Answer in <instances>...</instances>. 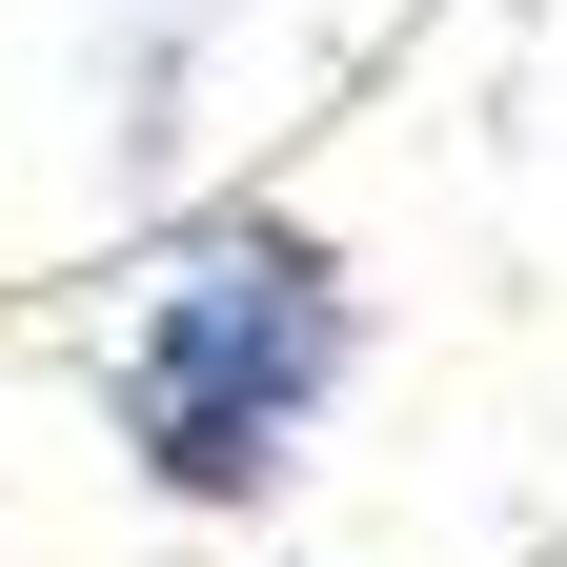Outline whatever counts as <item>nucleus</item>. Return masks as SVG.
Returning <instances> with one entry per match:
<instances>
[{
	"instance_id": "obj_2",
	"label": "nucleus",
	"mask_w": 567,
	"mask_h": 567,
	"mask_svg": "<svg viewBox=\"0 0 567 567\" xmlns=\"http://www.w3.org/2000/svg\"><path fill=\"white\" fill-rule=\"evenodd\" d=\"M142 21H224V0H142Z\"/></svg>"
},
{
	"instance_id": "obj_1",
	"label": "nucleus",
	"mask_w": 567,
	"mask_h": 567,
	"mask_svg": "<svg viewBox=\"0 0 567 567\" xmlns=\"http://www.w3.org/2000/svg\"><path fill=\"white\" fill-rule=\"evenodd\" d=\"M365 365V284L305 203H203V224L142 264V305L102 344V446L163 486V507H264L305 466V425Z\"/></svg>"
}]
</instances>
